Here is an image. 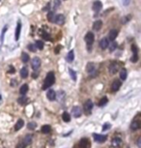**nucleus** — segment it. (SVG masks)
<instances>
[{
  "label": "nucleus",
  "instance_id": "nucleus-1",
  "mask_svg": "<svg viewBox=\"0 0 141 148\" xmlns=\"http://www.w3.org/2000/svg\"><path fill=\"white\" fill-rule=\"evenodd\" d=\"M55 82V76L53 72H49L46 75L45 79V82L43 85V89H48V87L53 85V83Z\"/></svg>",
  "mask_w": 141,
  "mask_h": 148
},
{
  "label": "nucleus",
  "instance_id": "nucleus-44",
  "mask_svg": "<svg viewBox=\"0 0 141 148\" xmlns=\"http://www.w3.org/2000/svg\"><path fill=\"white\" fill-rule=\"evenodd\" d=\"M131 18V17H123V20H122V22L123 23H127V21Z\"/></svg>",
  "mask_w": 141,
  "mask_h": 148
},
{
  "label": "nucleus",
  "instance_id": "nucleus-7",
  "mask_svg": "<svg viewBox=\"0 0 141 148\" xmlns=\"http://www.w3.org/2000/svg\"><path fill=\"white\" fill-rule=\"evenodd\" d=\"M56 24H58V25H63L64 22H65V17L63 16V15H57L56 17H54V21Z\"/></svg>",
  "mask_w": 141,
  "mask_h": 148
},
{
  "label": "nucleus",
  "instance_id": "nucleus-13",
  "mask_svg": "<svg viewBox=\"0 0 141 148\" xmlns=\"http://www.w3.org/2000/svg\"><path fill=\"white\" fill-rule=\"evenodd\" d=\"M102 8H103V3L100 2V1H99V0H97V1H95L93 4V10L95 11V12H99V11L102 10Z\"/></svg>",
  "mask_w": 141,
  "mask_h": 148
},
{
  "label": "nucleus",
  "instance_id": "nucleus-26",
  "mask_svg": "<svg viewBox=\"0 0 141 148\" xmlns=\"http://www.w3.org/2000/svg\"><path fill=\"white\" fill-rule=\"evenodd\" d=\"M62 119L64 122H70V120H71V115H70L67 111H65V112H63L62 114Z\"/></svg>",
  "mask_w": 141,
  "mask_h": 148
},
{
  "label": "nucleus",
  "instance_id": "nucleus-14",
  "mask_svg": "<svg viewBox=\"0 0 141 148\" xmlns=\"http://www.w3.org/2000/svg\"><path fill=\"white\" fill-rule=\"evenodd\" d=\"M46 98H48L49 101H54L55 98H56V93H55L54 90H48L46 92Z\"/></svg>",
  "mask_w": 141,
  "mask_h": 148
},
{
  "label": "nucleus",
  "instance_id": "nucleus-38",
  "mask_svg": "<svg viewBox=\"0 0 141 148\" xmlns=\"http://www.w3.org/2000/svg\"><path fill=\"white\" fill-rule=\"evenodd\" d=\"M137 60H138V55H137V53H134V54L132 55V56H131V62L135 63V62H137Z\"/></svg>",
  "mask_w": 141,
  "mask_h": 148
},
{
  "label": "nucleus",
  "instance_id": "nucleus-21",
  "mask_svg": "<svg viewBox=\"0 0 141 148\" xmlns=\"http://www.w3.org/2000/svg\"><path fill=\"white\" fill-rule=\"evenodd\" d=\"M28 89H29V87H28L27 84H23V85H21V89H19V93L25 96V94L28 92Z\"/></svg>",
  "mask_w": 141,
  "mask_h": 148
},
{
  "label": "nucleus",
  "instance_id": "nucleus-5",
  "mask_svg": "<svg viewBox=\"0 0 141 148\" xmlns=\"http://www.w3.org/2000/svg\"><path fill=\"white\" fill-rule=\"evenodd\" d=\"M32 68L34 71H37V70L40 68V66H41V59L39 58V57H34L33 60H32Z\"/></svg>",
  "mask_w": 141,
  "mask_h": 148
},
{
  "label": "nucleus",
  "instance_id": "nucleus-41",
  "mask_svg": "<svg viewBox=\"0 0 141 148\" xmlns=\"http://www.w3.org/2000/svg\"><path fill=\"white\" fill-rule=\"evenodd\" d=\"M43 37H44V39H45V40H46V41L50 40V37H49V35H48V33H45V32H43Z\"/></svg>",
  "mask_w": 141,
  "mask_h": 148
},
{
  "label": "nucleus",
  "instance_id": "nucleus-10",
  "mask_svg": "<svg viewBox=\"0 0 141 148\" xmlns=\"http://www.w3.org/2000/svg\"><path fill=\"white\" fill-rule=\"evenodd\" d=\"M21 22L18 21L17 24V27H16V33H15V39L16 41H17L19 39V36H21Z\"/></svg>",
  "mask_w": 141,
  "mask_h": 148
},
{
  "label": "nucleus",
  "instance_id": "nucleus-22",
  "mask_svg": "<svg viewBox=\"0 0 141 148\" xmlns=\"http://www.w3.org/2000/svg\"><path fill=\"white\" fill-rule=\"evenodd\" d=\"M73 60H75V52H73V50H71V52H69L68 55H67V61L71 63Z\"/></svg>",
  "mask_w": 141,
  "mask_h": 148
},
{
  "label": "nucleus",
  "instance_id": "nucleus-47",
  "mask_svg": "<svg viewBox=\"0 0 141 148\" xmlns=\"http://www.w3.org/2000/svg\"><path fill=\"white\" fill-rule=\"evenodd\" d=\"M137 145H138V147H141V138H138V140H137Z\"/></svg>",
  "mask_w": 141,
  "mask_h": 148
},
{
  "label": "nucleus",
  "instance_id": "nucleus-30",
  "mask_svg": "<svg viewBox=\"0 0 141 148\" xmlns=\"http://www.w3.org/2000/svg\"><path fill=\"white\" fill-rule=\"evenodd\" d=\"M107 102H108V99H107L106 97H103L100 99V101L99 102V107H103L104 105H106Z\"/></svg>",
  "mask_w": 141,
  "mask_h": 148
},
{
  "label": "nucleus",
  "instance_id": "nucleus-6",
  "mask_svg": "<svg viewBox=\"0 0 141 148\" xmlns=\"http://www.w3.org/2000/svg\"><path fill=\"white\" fill-rule=\"evenodd\" d=\"M72 115H73V117L78 118V117H80V116H81V114H82V110H81L79 107L76 106V107H72Z\"/></svg>",
  "mask_w": 141,
  "mask_h": 148
},
{
  "label": "nucleus",
  "instance_id": "nucleus-3",
  "mask_svg": "<svg viewBox=\"0 0 141 148\" xmlns=\"http://www.w3.org/2000/svg\"><path fill=\"white\" fill-rule=\"evenodd\" d=\"M93 110V103L91 100H88L86 103L84 104V111L86 114H91V111Z\"/></svg>",
  "mask_w": 141,
  "mask_h": 148
},
{
  "label": "nucleus",
  "instance_id": "nucleus-36",
  "mask_svg": "<svg viewBox=\"0 0 141 148\" xmlns=\"http://www.w3.org/2000/svg\"><path fill=\"white\" fill-rule=\"evenodd\" d=\"M117 48V43H115V42H113L111 45H110V47H109V52H114L115 50V48Z\"/></svg>",
  "mask_w": 141,
  "mask_h": 148
},
{
  "label": "nucleus",
  "instance_id": "nucleus-37",
  "mask_svg": "<svg viewBox=\"0 0 141 148\" xmlns=\"http://www.w3.org/2000/svg\"><path fill=\"white\" fill-rule=\"evenodd\" d=\"M28 49H29L30 52H36V49H37V48H36V46H35V45H33V44H30V45H28Z\"/></svg>",
  "mask_w": 141,
  "mask_h": 148
},
{
  "label": "nucleus",
  "instance_id": "nucleus-8",
  "mask_svg": "<svg viewBox=\"0 0 141 148\" xmlns=\"http://www.w3.org/2000/svg\"><path fill=\"white\" fill-rule=\"evenodd\" d=\"M86 71L92 76L94 74H96V66H95V64L94 63H88L86 66Z\"/></svg>",
  "mask_w": 141,
  "mask_h": 148
},
{
  "label": "nucleus",
  "instance_id": "nucleus-31",
  "mask_svg": "<svg viewBox=\"0 0 141 148\" xmlns=\"http://www.w3.org/2000/svg\"><path fill=\"white\" fill-rule=\"evenodd\" d=\"M27 128L29 130H35L37 128V123L36 122H29L27 125Z\"/></svg>",
  "mask_w": 141,
  "mask_h": 148
},
{
  "label": "nucleus",
  "instance_id": "nucleus-24",
  "mask_svg": "<svg viewBox=\"0 0 141 148\" xmlns=\"http://www.w3.org/2000/svg\"><path fill=\"white\" fill-rule=\"evenodd\" d=\"M50 130H51V127L49 126V125H44L43 127H42V133H44V134H48V133H50Z\"/></svg>",
  "mask_w": 141,
  "mask_h": 148
},
{
  "label": "nucleus",
  "instance_id": "nucleus-9",
  "mask_svg": "<svg viewBox=\"0 0 141 148\" xmlns=\"http://www.w3.org/2000/svg\"><path fill=\"white\" fill-rule=\"evenodd\" d=\"M121 85H122V82H121L120 80H118V79H115L112 83V85H111V90L113 91V92H116L118 90L120 89Z\"/></svg>",
  "mask_w": 141,
  "mask_h": 148
},
{
  "label": "nucleus",
  "instance_id": "nucleus-19",
  "mask_svg": "<svg viewBox=\"0 0 141 148\" xmlns=\"http://www.w3.org/2000/svg\"><path fill=\"white\" fill-rule=\"evenodd\" d=\"M32 142V136L31 134H27V136H25V138L23 139V145L24 146H28V145H30Z\"/></svg>",
  "mask_w": 141,
  "mask_h": 148
},
{
  "label": "nucleus",
  "instance_id": "nucleus-15",
  "mask_svg": "<svg viewBox=\"0 0 141 148\" xmlns=\"http://www.w3.org/2000/svg\"><path fill=\"white\" fill-rule=\"evenodd\" d=\"M130 128H131V131H136V130H138L139 128H140V122L137 120H134L131 122V126H130Z\"/></svg>",
  "mask_w": 141,
  "mask_h": 148
},
{
  "label": "nucleus",
  "instance_id": "nucleus-11",
  "mask_svg": "<svg viewBox=\"0 0 141 148\" xmlns=\"http://www.w3.org/2000/svg\"><path fill=\"white\" fill-rule=\"evenodd\" d=\"M108 46H109V41H108V39L103 38L100 41V48H102V49H105V48H108Z\"/></svg>",
  "mask_w": 141,
  "mask_h": 148
},
{
  "label": "nucleus",
  "instance_id": "nucleus-49",
  "mask_svg": "<svg viewBox=\"0 0 141 148\" xmlns=\"http://www.w3.org/2000/svg\"><path fill=\"white\" fill-rule=\"evenodd\" d=\"M59 49H60V47H58L57 48H55V53H59Z\"/></svg>",
  "mask_w": 141,
  "mask_h": 148
},
{
  "label": "nucleus",
  "instance_id": "nucleus-23",
  "mask_svg": "<svg viewBox=\"0 0 141 148\" xmlns=\"http://www.w3.org/2000/svg\"><path fill=\"white\" fill-rule=\"evenodd\" d=\"M21 76L22 79H26L28 76V70L26 67H23V68H21Z\"/></svg>",
  "mask_w": 141,
  "mask_h": 148
},
{
  "label": "nucleus",
  "instance_id": "nucleus-35",
  "mask_svg": "<svg viewBox=\"0 0 141 148\" xmlns=\"http://www.w3.org/2000/svg\"><path fill=\"white\" fill-rule=\"evenodd\" d=\"M64 99H65V93L63 92L62 90H60L58 92V100L62 101V100H64Z\"/></svg>",
  "mask_w": 141,
  "mask_h": 148
},
{
  "label": "nucleus",
  "instance_id": "nucleus-45",
  "mask_svg": "<svg viewBox=\"0 0 141 148\" xmlns=\"http://www.w3.org/2000/svg\"><path fill=\"white\" fill-rule=\"evenodd\" d=\"M130 4V0H123V5L124 6H129Z\"/></svg>",
  "mask_w": 141,
  "mask_h": 148
},
{
  "label": "nucleus",
  "instance_id": "nucleus-2",
  "mask_svg": "<svg viewBox=\"0 0 141 148\" xmlns=\"http://www.w3.org/2000/svg\"><path fill=\"white\" fill-rule=\"evenodd\" d=\"M93 138L95 141L102 143V142L106 141L107 136H105V134H93Z\"/></svg>",
  "mask_w": 141,
  "mask_h": 148
},
{
  "label": "nucleus",
  "instance_id": "nucleus-4",
  "mask_svg": "<svg viewBox=\"0 0 141 148\" xmlns=\"http://www.w3.org/2000/svg\"><path fill=\"white\" fill-rule=\"evenodd\" d=\"M94 40H95V37H94V34L92 33V32H88L86 34V36H85V42H86L87 46H89V47H91V46L93 45L94 43Z\"/></svg>",
  "mask_w": 141,
  "mask_h": 148
},
{
  "label": "nucleus",
  "instance_id": "nucleus-39",
  "mask_svg": "<svg viewBox=\"0 0 141 148\" xmlns=\"http://www.w3.org/2000/svg\"><path fill=\"white\" fill-rule=\"evenodd\" d=\"M110 128H111V125L109 123H105V124L103 125V131H107Z\"/></svg>",
  "mask_w": 141,
  "mask_h": 148
},
{
  "label": "nucleus",
  "instance_id": "nucleus-40",
  "mask_svg": "<svg viewBox=\"0 0 141 148\" xmlns=\"http://www.w3.org/2000/svg\"><path fill=\"white\" fill-rule=\"evenodd\" d=\"M7 31V26H5L3 29V33L1 34V38H0V41H1V43H3V40H4V33Z\"/></svg>",
  "mask_w": 141,
  "mask_h": 148
},
{
  "label": "nucleus",
  "instance_id": "nucleus-42",
  "mask_svg": "<svg viewBox=\"0 0 141 148\" xmlns=\"http://www.w3.org/2000/svg\"><path fill=\"white\" fill-rule=\"evenodd\" d=\"M60 6V0H55L54 1V9H58Z\"/></svg>",
  "mask_w": 141,
  "mask_h": 148
},
{
  "label": "nucleus",
  "instance_id": "nucleus-46",
  "mask_svg": "<svg viewBox=\"0 0 141 148\" xmlns=\"http://www.w3.org/2000/svg\"><path fill=\"white\" fill-rule=\"evenodd\" d=\"M9 73H15V69L13 66H10V69H9Z\"/></svg>",
  "mask_w": 141,
  "mask_h": 148
},
{
  "label": "nucleus",
  "instance_id": "nucleus-18",
  "mask_svg": "<svg viewBox=\"0 0 141 148\" xmlns=\"http://www.w3.org/2000/svg\"><path fill=\"white\" fill-rule=\"evenodd\" d=\"M103 26V21H96L93 23V29L95 31H99Z\"/></svg>",
  "mask_w": 141,
  "mask_h": 148
},
{
  "label": "nucleus",
  "instance_id": "nucleus-32",
  "mask_svg": "<svg viewBox=\"0 0 141 148\" xmlns=\"http://www.w3.org/2000/svg\"><path fill=\"white\" fill-rule=\"evenodd\" d=\"M112 144H113L114 147H117L121 144V139L119 138H115L112 141Z\"/></svg>",
  "mask_w": 141,
  "mask_h": 148
},
{
  "label": "nucleus",
  "instance_id": "nucleus-27",
  "mask_svg": "<svg viewBox=\"0 0 141 148\" xmlns=\"http://www.w3.org/2000/svg\"><path fill=\"white\" fill-rule=\"evenodd\" d=\"M27 101H28V98L27 97H21V98H18L17 99V103L19 104V105H25V104L27 103Z\"/></svg>",
  "mask_w": 141,
  "mask_h": 148
},
{
  "label": "nucleus",
  "instance_id": "nucleus-28",
  "mask_svg": "<svg viewBox=\"0 0 141 148\" xmlns=\"http://www.w3.org/2000/svg\"><path fill=\"white\" fill-rule=\"evenodd\" d=\"M127 71H126V69H122L120 72V79H122V80H126V79H127Z\"/></svg>",
  "mask_w": 141,
  "mask_h": 148
},
{
  "label": "nucleus",
  "instance_id": "nucleus-43",
  "mask_svg": "<svg viewBox=\"0 0 141 148\" xmlns=\"http://www.w3.org/2000/svg\"><path fill=\"white\" fill-rule=\"evenodd\" d=\"M131 50H132V52L134 53H137V48H136V46L135 45H132L131 46Z\"/></svg>",
  "mask_w": 141,
  "mask_h": 148
},
{
  "label": "nucleus",
  "instance_id": "nucleus-17",
  "mask_svg": "<svg viewBox=\"0 0 141 148\" xmlns=\"http://www.w3.org/2000/svg\"><path fill=\"white\" fill-rule=\"evenodd\" d=\"M89 140L87 138H82L79 141V147L80 148H88L89 147Z\"/></svg>",
  "mask_w": 141,
  "mask_h": 148
},
{
  "label": "nucleus",
  "instance_id": "nucleus-48",
  "mask_svg": "<svg viewBox=\"0 0 141 148\" xmlns=\"http://www.w3.org/2000/svg\"><path fill=\"white\" fill-rule=\"evenodd\" d=\"M17 148H24L23 143H19V144H18V145L17 146Z\"/></svg>",
  "mask_w": 141,
  "mask_h": 148
},
{
  "label": "nucleus",
  "instance_id": "nucleus-12",
  "mask_svg": "<svg viewBox=\"0 0 141 148\" xmlns=\"http://www.w3.org/2000/svg\"><path fill=\"white\" fill-rule=\"evenodd\" d=\"M117 36H118L117 29H112V30H110L109 33H108V39H109L110 41H114Z\"/></svg>",
  "mask_w": 141,
  "mask_h": 148
},
{
  "label": "nucleus",
  "instance_id": "nucleus-29",
  "mask_svg": "<svg viewBox=\"0 0 141 148\" xmlns=\"http://www.w3.org/2000/svg\"><path fill=\"white\" fill-rule=\"evenodd\" d=\"M46 17H48V21H50V22H53V21H54L55 14L53 13V12H48V16H46Z\"/></svg>",
  "mask_w": 141,
  "mask_h": 148
},
{
  "label": "nucleus",
  "instance_id": "nucleus-25",
  "mask_svg": "<svg viewBox=\"0 0 141 148\" xmlns=\"http://www.w3.org/2000/svg\"><path fill=\"white\" fill-rule=\"evenodd\" d=\"M29 60H30L29 55H28L27 53H25V52H22V53H21V61L23 63H27Z\"/></svg>",
  "mask_w": 141,
  "mask_h": 148
},
{
  "label": "nucleus",
  "instance_id": "nucleus-34",
  "mask_svg": "<svg viewBox=\"0 0 141 148\" xmlns=\"http://www.w3.org/2000/svg\"><path fill=\"white\" fill-rule=\"evenodd\" d=\"M69 73H70V75H71V78L72 79V80H75V81H76V73L72 69H70Z\"/></svg>",
  "mask_w": 141,
  "mask_h": 148
},
{
  "label": "nucleus",
  "instance_id": "nucleus-16",
  "mask_svg": "<svg viewBox=\"0 0 141 148\" xmlns=\"http://www.w3.org/2000/svg\"><path fill=\"white\" fill-rule=\"evenodd\" d=\"M118 69H119V66H118L117 63H112V64H110L109 66V72L110 74H116L118 72Z\"/></svg>",
  "mask_w": 141,
  "mask_h": 148
},
{
  "label": "nucleus",
  "instance_id": "nucleus-33",
  "mask_svg": "<svg viewBox=\"0 0 141 148\" xmlns=\"http://www.w3.org/2000/svg\"><path fill=\"white\" fill-rule=\"evenodd\" d=\"M36 48H39V49H43L44 48V43L42 41H40V40H38V41H36Z\"/></svg>",
  "mask_w": 141,
  "mask_h": 148
},
{
  "label": "nucleus",
  "instance_id": "nucleus-20",
  "mask_svg": "<svg viewBox=\"0 0 141 148\" xmlns=\"http://www.w3.org/2000/svg\"><path fill=\"white\" fill-rule=\"evenodd\" d=\"M23 125H24V121L22 120V119H19V120L16 123V125H15V130H16V131L21 130V128L23 127Z\"/></svg>",
  "mask_w": 141,
  "mask_h": 148
}]
</instances>
